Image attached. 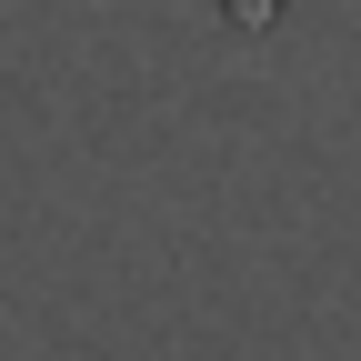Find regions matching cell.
Instances as JSON below:
<instances>
[]
</instances>
